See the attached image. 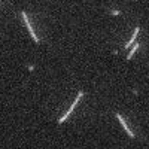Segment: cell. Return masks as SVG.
Listing matches in <instances>:
<instances>
[{
  "label": "cell",
  "mask_w": 149,
  "mask_h": 149,
  "mask_svg": "<svg viewBox=\"0 0 149 149\" xmlns=\"http://www.w3.org/2000/svg\"><path fill=\"white\" fill-rule=\"evenodd\" d=\"M84 95H85V93H84V91H79V93H78V95H76V98H74V102L72 103V106H70V109H69V110L66 112V113H64L63 116H61V118H60V119L57 121L58 124H63V122H66V119H67V118L70 116V113H72V112L74 110V107H76V106H78V103H79V100H81V97H84Z\"/></svg>",
  "instance_id": "obj_1"
},
{
  "label": "cell",
  "mask_w": 149,
  "mask_h": 149,
  "mask_svg": "<svg viewBox=\"0 0 149 149\" xmlns=\"http://www.w3.org/2000/svg\"><path fill=\"white\" fill-rule=\"evenodd\" d=\"M21 18H22V21H24V22H26V26H27V29H29V31H30V34H31V39H33L36 43H40V39L36 36L34 29H33V26H31V22H30V19H29V17H27L26 12H21Z\"/></svg>",
  "instance_id": "obj_2"
},
{
  "label": "cell",
  "mask_w": 149,
  "mask_h": 149,
  "mask_svg": "<svg viewBox=\"0 0 149 149\" xmlns=\"http://www.w3.org/2000/svg\"><path fill=\"white\" fill-rule=\"evenodd\" d=\"M115 116H116V119H118V121L121 122V125L124 127V130L127 131V134H128V137L134 139V137H136V134H134V133H133V131L130 130V127H128V124L125 122V119H124V116H122L121 113H118V112H115Z\"/></svg>",
  "instance_id": "obj_3"
},
{
  "label": "cell",
  "mask_w": 149,
  "mask_h": 149,
  "mask_svg": "<svg viewBox=\"0 0 149 149\" xmlns=\"http://www.w3.org/2000/svg\"><path fill=\"white\" fill-rule=\"evenodd\" d=\"M139 31H140V27L137 26V27H136V29H134V33H133V36H131V39H130V40H128V42L125 43V48H127V49H128V48L131 46V43H133V42L136 40V37H137V34H139Z\"/></svg>",
  "instance_id": "obj_4"
},
{
  "label": "cell",
  "mask_w": 149,
  "mask_h": 149,
  "mask_svg": "<svg viewBox=\"0 0 149 149\" xmlns=\"http://www.w3.org/2000/svg\"><path fill=\"white\" fill-rule=\"evenodd\" d=\"M139 48H140V43H136V45H134V46L130 49V52L127 54V60H131V58H133V55L136 54V51H137Z\"/></svg>",
  "instance_id": "obj_5"
},
{
  "label": "cell",
  "mask_w": 149,
  "mask_h": 149,
  "mask_svg": "<svg viewBox=\"0 0 149 149\" xmlns=\"http://www.w3.org/2000/svg\"><path fill=\"white\" fill-rule=\"evenodd\" d=\"M110 15L118 17V15H121V10H110Z\"/></svg>",
  "instance_id": "obj_6"
},
{
  "label": "cell",
  "mask_w": 149,
  "mask_h": 149,
  "mask_svg": "<svg viewBox=\"0 0 149 149\" xmlns=\"http://www.w3.org/2000/svg\"><path fill=\"white\" fill-rule=\"evenodd\" d=\"M0 5H2V2H0Z\"/></svg>",
  "instance_id": "obj_7"
}]
</instances>
